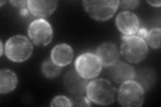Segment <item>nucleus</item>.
<instances>
[{"mask_svg": "<svg viewBox=\"0 0 161 107\" xmlns=\"http://www.w3.org/2000/svg\"><path fill=\"white\" fill-rule=\"evenodd\" d=\"M86 93L90 101L99 105H109L114 103L116 90L109 80L96 79L87 86Z\"/></svg>", "mask_w": 161, "mask_h": 107, "instance_id": "2", "label": "nucleus"}, {"mask_svg": "<svg viewBox=\"0 0 161 107\" xmlns=\"http://www.w3.org/2000/svg\"><path fill=\"white\" fill-rule=\"evenodd\" d=\"M144 90L136 81L128 80L121 84L118 93L119 103L124 107H138L144 101Z\"/></svg>", "mask_w": 161, "mask_h": 107, "instance_id": "4", "label": "nucleus"}, {"mask_svg": "<svg viewBox=\"0 0 161 107\" xmlns=\"http://www.w3.org/2000/svg\"><path fill=\"white\" fill-rule=\"evenodd\" d=\"M88 82L81 77L76 71H69L64 77L65 87L74 95H80L86 92Z\"/></svg>", "mask_w": 161, "mask_h": 107, "instance_id": "10", "label": "nucleus"}, {"mask_svg": "<svg viewBox=\"0 0 161 107\" xmlns=\"http://www.w3.org/2000/svg\"><path fill=\"white\" fill-rule=\"evenodd\" d=\"M51 106H73L71 100L67 96L60 95L54 98L51 102Z\"/></svg>", "mask_w": 161, "mask_h": 107, "instance_id": "17", "label": "nucleus"}, {"mask_svg": "<svg viewBox=\"0 0 161 107\" xmlns=\"http://www.w3.org/2000/svg\"><path fill=\"white\" fill-rule=\"evenodd\" d=\"M18 77L13 71L9 69L2 70L0 72V93L7 94L16 88Z\"/></svg>", "mask_w": 161, "mask_h": 107, "instance_id": "14", "label": "nucleus"}, {"mask_svg": "<svg viewBox=\"0 0 161 107\" xmlns=\"http://www.w3.org/2000/svg\"><path fill=\"white\" fill-rule=\"evenodd\" d=\"M4 3H6V2H2V1L1 2V4H0V5H1V6H3V4Z\"/></svg>", "mask_w": 161, "mask_h": 107, "instance_id": "24", "label": "nucleus"}, {"mask_svg": "<svg viewBox=\"0 0 161 107\" xmlns=\"http://www.w3.org/2000/svg\"><path fill=\"white\" fill-rule=\"evenodd\" d=\"M10 3H12L14 6L18 7L20 8H26L28 6L27 1H10Z\"/></svg>", "mask_w": 161, "mask_h": 107, "instance_id": "20", "label": "nucleus"}, {"mask_svg": "<svg viewBox=\"0 0 161 107\" xmlns=\"http://www.w3.org/2000/svg\"><path fill=\"white\" fill-rule=\"evenodd\" d=\"M120 52L128 62L138 64L144 60L148 52V48L144 39L136 35H123L120 46Z\"/></svg>", "mask_w": 161, "mask_h": 107, "instance_id": "1", "label": "nucleus"}, {"mask_svg": "<svg viewBox=\"0 0 161 107\" xmlns=\"http://www.w3.org/2000/svg\"><path fill=\"white\" fill-rule=\"evenodd\" d=\"M150 5L154 7H160L161 5L160 1H148L147 2Z\"/></svg>", "mask_w": 161, "mask_h": 107, "instance_id": "22", "label": "nucleus"}, {"mask_svg": "<svg viewBox=\"0 0 161 107\" xmlns=\"http://www.w3.org/2000/svg\"><path fill=\"white\" fill-rule=\"evenodd\" d=\"M140 3L139 1H122L119 2V6L125 9H132L136 8Z\"/></svg>", "mask_w": 161, "mask_h": 107, "instance_id": "19", "label": "nucleus"}, {"mask_svg": "<svg viewBox=\"0 0 161 107\" xmlns=\"http://www.w3.org/2000/svg\"><path fill=\"white\" fill-rule=\"evenodd\" d=\"M160 29L157 28H153L148 32L146 38L150 46L153 49H158L160 48Z\"/></svg>", "mask_w": 161, "mask_h": 107, "instance_id": "16", "label": "nucleus"}, {"mask_svg": "<svg viewBox=\"0 0 161 107\" xmlns=\"http://www.w3.org/2000/svg\"><path fill=\"white\" fill-rule=\"evenodd\" d=\"M33 46L30 40L21 35L10 38L5 45V53L10 60L15 62H22L31 56Z\"/></svg>", "mask_w": 161, "mask_h": 107, "instance_id": "3", "label": "nucleus"}, {"mask_svg": "<svg viewBox=\"0 0 161 107\" xmlns=\"http://www.w3.org/2000/svg\"><path fill=\"white\" fill-rule=\"evenodd\" d=\"M136 34H137L136 35H138V36H139L140 38L144 39V38H147V36L148 31H147V29L142 28H140L138 29V31Z\"/></svg>", "mask_w": 161, "mask_h": 107, "instance_id": "21", "label": "nucleus"}, {"mask_svg": "<svg viewBox=\"0 0 161 107\" xmlns=\"http://www.w3.org/2000/svg\"><path fill=\"white\" fill-rule=\"evenodd\" d=\"M57 6L56 1H28V8L33 16L44 18L51 15Z\"/></svg>", "mask_w": 161, "mask_h": 107, "instance_id": "13", "label": "nucleus"}, {"mask_svg": "<svg viewBox=\"0 0 161 107\" xmlns=\"http://www.w3.org/2000/svg\"><path fill=\"white\" fill-rule=\"evenodd\" d=\"M117 28L124 35H133L140 29V20L135 13L128 11L120 12L116 18Z\"/></svg>", "mask_w": 161, "mask_h": 107, "instance_id": "8", "label": "nucleus"}, {"mask_svg": "<svg viewBox=\"0 0 161 107\" xmlns=\"http://www.w3.org/2000/svg\"><path fill=\"white\" fill-rule=\"evenodd\" d=\"M42 72L47 78H53L61 72V67L53 62L51 60H45L42 65Z\"/></svg>", "mask_w": 161, "mask_h": 107, "instance_id": "15", "label": "nucleus"}, {"mask_svg": "<svg viewBox=\"0 0 161 107\" xmlns=\"http://www.w3.org/2000/svg\"><path fill=\"white\" fill-rule=\"evenodd\" d=\"M119 1H83V6L92 18L106 21L112 18L119 7Z\"/></svg>", "mask_w": 161, "mask_h": 107, "instance_id": "6", "label": "nucleus"}, {"mask_svg": "<svg viewBox=\"0 0 161 107\" xmlns=\"http://www.w3.org/2000/svg\"><path fill=\"white\" fill-rule=\"evenodd\" d=\"M28 34L31 41L39 46H45L52 41L53 32L51 25L44 19L34 20L30 24Z\"/></svg>", "mask_w": 161, "mask_h": 107, "instance_id": "7", "label": "nucleus"}, {"mask_svg": "<svg viewBox=\"0 0 161 107\" xmlns=\"http://www.w3.org/2000/svg\"><path fill=\"white\" fill-rule=\"evenodd\" d=\"M72 102L73 106H90V100L87 98L85 97L84 96L80 95H75L74 97L70 99Z\"/></svg>", "mask_w": 161, "mask_h": 107, "instance_id": "18", "label": "nucleus"}, {"mask_svg": "<svg viewBox=\"0 0 161 107\" xmlns=\"http://www.w3.org/2000/svg\"><path fill=\"white\" fill-rule=\"evenodd\" d=\"M0 44H1V56H2L3 48V44H2V41H1V42H0Z\"/></svg>", "mask_w": 161, "mask_h": 107, "instance_id": "23", "label": "nucleus"}, {"mask_svg": "<svg viewBox=\"0 0 161 107\" xmlns=\"http://www.w3.org/2000/svg\"><path fill=\"white\" fill-rule=\"evenodd\" d=\"M76 72L86 80L93 79L100 74L102 69L101 63L96 54L93 53H84L77 58L75 62Z\"/></svg>", "mask_w": 161, "mask_h": 107, "instance_id": "5", "label": "nucleus"}, {"mask_svg": "<svg viewBox=\"0 0 161 107\" xmlns=\"http://www.w3.org/2000/svg\"><path fill=\"white\" fill-rule=\"evenodd\" d=\"M73 55V50L70 45L67 44H60L52 50L50 58L53 62L60 67H63L72 62Z\"/></svg>", "mask_w": 161, "mask_h": 107, "instance_id": "12", "label": "nucleus"}, {"mask_svg": "<svg viewBox=\"0 0 161 107\" xmlns=\"http://www.w3.org/2000/svg\"><path fill=\"white\" fill-rule=\"evenodd\" d=\"M109 74L115 83L121 84L133 80L136 76L134 68L124 62H117L110 66Z\"/></svg>", "mask_w": 161, "mask_h": 107, "instance_id": "9", "label": "nucleus"}, {"mask_svg": "<svg viewBox=\"0 0 161 107\" xmlns=\"http://www.w3.org/2000/svg\"><path fill=\"white\" fill-rule=\"evenodd\" d=\"M95 54L99 58L102 65L106 67H110L116 63L119 58L117 46L111 42H105L101 44L96 50Z\"/></svg>", "mask_w": 161, "mask_h": 107, "instance_id": "11", "label": "nucleus"}]
</instances>
